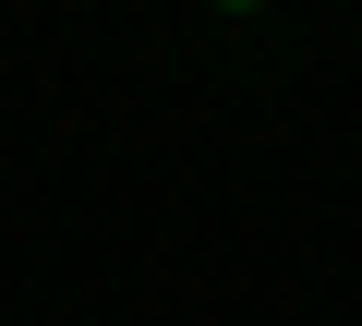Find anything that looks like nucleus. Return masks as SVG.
I'll list each match as a JSON object with an SVG mask.
<instances>
[{"instance_id":"nucleus-1","label":"nucleus","mask_w":362,"mask_h":326,"mask_svg":"<svg viewBox=\"0 0 362 326\" xmlns=\"http://www.w3.org/2000/svg\"><path fill=\"white\" fill-rule=\"evenodd\" d=\"M230 13H254V0H230Z\"/></svg>"}]
</instances>
